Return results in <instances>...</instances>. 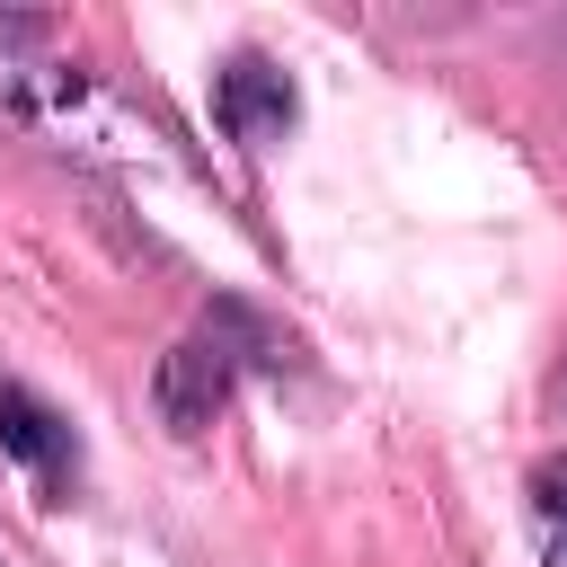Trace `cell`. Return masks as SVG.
I'll return each mask as SVG.
<instances>
[{"instance_id":"1","label":"cell","mask_w":567,"mask_h":567,"mask_svg":"<svg viewBox=\"0 0 567 567\" xmlns=\"http://www.w3.org/2000/svg\"><path fill=\"white\" fill-rule=\"evenodd\" d=\"M0 452H9L18 470H35L53 496L80 478V434H71V416H62L53 399H35L18 372H0Z\"/></svg>"},{"instance_id":"4","label":"cell","mask_w":567,"mask_h":567,"mask_svg":"<svg viewBox=\"0 0 567 567\" xmlns=\"http://www.w3.org/2000/svg\"><path fill=\"white\" fill-rule=\"evenodd\" d=\"M532 532H540V567H567V452L532 461Z\"/></svg>"},{"instance_id":"2","label":"cell","mask_w":567,"mask_h":567,"mask_svg":"<svg viewBox=\"0 0 567 567\" xmlns=\"http://www.w3.org/2000/svg\"><path fill=\"white\" fill-rule=\"evenodd\" d=\"M213 106H221L230 142H248V151L284 142V133H292V115H301V97H292L284 62H266V53H230V62H221V80H213Z\"/></svg>"},{"instance_id":"3","label":"cell","mask_w":567,"mask_h":567,"mask_svg":"<svg viewBox=\"0 0 567 567\" xmlns=\"http://www.w3.org/2000/svg\"><path fill=\"white\" fill-rule=\"evenodd\" d=\"M230 372H239V354L221 346V337H186V346H168L159 354V416L177 425V434H204L221 408H230Z\"/></svg>"}]
</instances>
